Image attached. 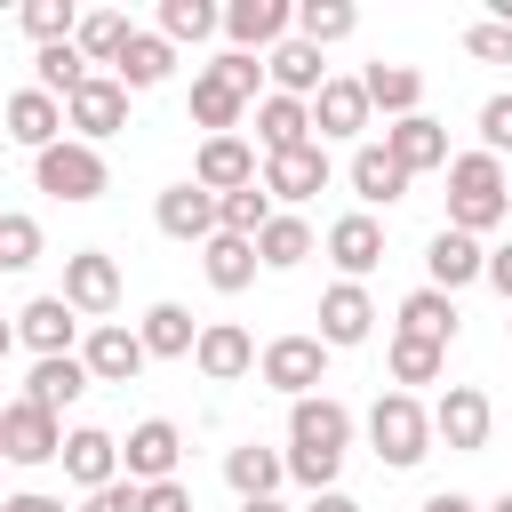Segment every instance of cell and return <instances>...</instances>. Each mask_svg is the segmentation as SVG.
Masks as SVG:
<instances>
[{
  "instance_id": "1",
  "label": "cell",
  "mask_w": 512,
  "mask_h": 512,
  "mask_svg": "<svg viewBox=\"0 0 512 512\" xmlns=\"http://www.w3.org/2000/svg\"><path fill=\"white\" fill-rule=\"evenodd\" d=\"M344 440H352V416H344V400L312 392V400H296V408H288V472H296L312 496L336 480V464H344Z\"/></svg>"
},
{
  "instance_id": "2",
  "label": "cell",
  "mask_w": 512,
  "mask_h": 512,
  "mask_svg": "<svg viewBox=\"0 0 512 512\" xmlns=\"http://www.w3.org/2000/svg\"><path fill=\"white\" fill-rule=\"evenodd\" d=\"M512 216V184L496 168V152H456L448 160V232H496Z\"/></svg>"
},
{
  "instance_id": "3",
  "label": "cell",
  "mask_w": 512,
  "mask_h": 512,
  "mask_svg": "<svg viewBox=\"0 0 512 512\" xmlns=\"http://www.w3.org/2000/svg\"><path fill=\"white\" fill-rule=\"evenodd\" d=\"M256 72H264V64H256V56H240V48H232V56H216V64L192 80V120H200L208 136H232L240 104L256 96Z\"/></svg>"
},
{
  "instance_id": "4",
  "label": "cell",
  "mask_w": 512,
  "mask_h": 512,
  "mask_svg": "<svg viewBox=\"0 0 512 512\" xmlns=\"http://www.w3.org/2000/svg\"><path fill=\"white\" fill-rule=\"evenodd\" d=\"M368 440H376V456H384L392 472L424 464V456H432V416H424V400H416V392H384V400L368 408Z\"/></svg>"
},
{
  "instance_id": "5",
  "label": "cell",
  "mask_w": 512,
  "mask_h": 512,
  "mask_svg": "<svg viewBox=\"0 0 512 512\" xmlns=\"http://www.w3.org/2000/svg\"><path fill=\"white\" fill-rule=\"evenodd\" d=\"M32 176L56 200H104V184H112L96 144H48V152H32Z\"/></svg>"
},
{
  "instance_id": "6",
  "label": "cell",
  "mask_w": 512,
  "mask_h": 512,
  "mask_svg": "<svg viewBox=\"0 0 512 512\" xmlns=\"http://www.w3.org/2000/svg\"><path fill=\"white\" fill-rule=\"evenodd\" d=\"M328 376V344L320 336H272L264 344V384L288 400H312V384Z\"/></svg>"
},
{
  "instance_id": "7",
  "label": "cell",
  "mask_w": 512,
  "mask_h": 512,
  "mask_svg": "<svg viewBox=\"0 0 512 512\" xmlns=\"http://www.w3.org/2000/svg\"><path fill=\"white\" fill-rule=\"evenodd\" d=\"M0 456H8V464H56V456H64L56 416H48V408H32V400L0 408Z\"/></svg>"
},
{
  "instance_id": "8",
  "label": "cell",
  "mask_w": 512,
  "mask_h": 512,
  "mask_svg": "<svg viewBox=\"0 0 512 512\" xmlns=\"http://www.w3.org/2000/svg\"><path fill=\"white\" fill-rule=\"evenodd\" d=\"M432 432H440L456 456H480V448H488V392H480V384H448L440 408H432Z\"/></svg>"
},
{
  "instance_id": "9",
  "label": "cell",
  "mask_w": 512,
  "mask_h": 512,
  "mask_svg": "<svg viewBox=\"0 0 512 512\" xmlns=\"http://www.w3.org/2000/svg\"><path fill=\"white\" fill-rule=\"evenodd\" d=\"M64 304H72V312H112V304H120V264H112L104 248L64 256Z\"/></svg>"
},
{
  "instance_id": "10",
  "label": "cell",
  "mask_w": 512,
  "mask_h": 512,
  "mask_svg": "<svg viewBox=\"0 0 512 512\" xmlns=\"http://www.w3.org/2000/svg\"><path fill=\"white\" fill-rule=\"evenodd\" d=\"M80 360H88V376H96V384H128V376H144V360H152V352H144V336H136V328L104 320V328L80 344Z\"/></svg>"
},
{
  "instance_id": "11",
  "label": "cell",
  "mask_w": 512,
  "mask_h": 512,
  "mask_svg": "<svg viewBox=\"0 0 512 512\" xmlns=\"http://www.w3.org/2000/svg\"><path fill=\"white\" fill-rule=\"evenodd\" d=\"M384 152H392L408 176L448 168V128H440V120H424V112H408V120H392V128H384Z\"/></svg>"
},
{
  "instance_id": "12",
  "label": "cell",
  "mask_w": 512,
  "mask_h": 512,
  "mask_svg": "<svg viewBox=\"0 0 512 512\" xmlns=\"http://www.w3.org/2000/svg\"><path fill=\"white\" fill-rule=\"evenodd\" d=\"M192 184H200V192H216V200H224V192H248V184H256V152H248L240 136H208V144H200Z\"/></svg>"
},
{
  "instance_id": "13",
  "label": "cell",
  "mask_w": 512,
  "mask_h": 512,
  "mask_svg": "<svg viewBox=\"0 0 512 512\" xmlns=\"http://www.w3.org/2000/svg\"><path fill=\"white\" fill-rule=\"evenodd\" d=\"M424 264H432V288H448V296H456L464 280H488V248H480L472 232H448V224L432 232V248H424Z\"/></svg>"
},
{
  "instance_id": "14",
  "label": "cell",
  "mask_w": 512,
  "mask_h": 512,
  "mask_svg": "<svg viewBox=\"0 0 512 512\" xmlns=\"http://www.w3.org/2000/svg\"><path fill=\"white\" fill-rule=\"evenodd\" d=\"M368 328H376L368 288H360V280H336V288L320 296V344H368Z\"/></svg>"
},
{
  "instance_id": "15",
  "label": "cell",
  "mask_w": 512,
  "mask_h": 512,
  "mask_svg": "<svg viewBox=\"0 0 512 512\" xmlns=\"http://www.w3.org/2000/svg\"><path fill=\"white\" fill-rule=\"evenodd\" d=\"M192 360H200V376H208V384H232V376H248V368H256V344H248V328L208 320V328H200V344H192Z\"/></svg>"
},
{
  "instance_id": "16",
  "label": "cell",
  "mask_w": 512,
  "mask_h": 512,
  "mask_svg": "<svg viewBox=\"0 0 512 512\" xmlns=\"http://www.w3.org/2000/svg\"><path fill=\"white\" fill-rule=\"evenodd\" d=\"M120 456H128V480H144V488H152V480H168V472H176L184 432H176L168 416H152V424H136V432H128V448H120Z\"/></svg>"
},
{
  "instance_id": "17",
  "label": "cell",
  "mask_w": 512,
  "mask_h": 512,
  "mask_svg": "<svg viewBox=\"0 0 512 512\" xmlns=\"http://www.w3.org/2000/svg\"><path fill=\"white\" fill-rule=\"evenodd\" d=\"M320 184H328V152L320 144H296V152H272L264 160V192L272 200H312Z\"/></svg>"
},
{
  "instance_id": "18",
  "label": "cell",
  "mask_w": 512,
  "mask_h": 512,
  "mask_svg": "<svg viewBox=\"0 0 512 512\" xmlns=\"http://www.w3.org/2000/svg\"><path fill=\"white\" fill-rule=\"evenodd\" d=\"M152 216L168 240H216V192H200V184H168Z\"/></svg>"
},
{
  "instance_id": "19",
  "label": "cell",
  "mask_w": 512,
  "mask_h": 512,
  "mask_svg": "<svg viewBox=\"0 0 512 512\" xmlns=\"http://www.w3.org/2000/svg\"><path fill=\"white\" fill-rule=\"evenodd\" d=\"M72 328H80V312L64 304V296H32L24 312H16V336L40 352V360H56V352H72Z\"/></svg>"
},
{
  "instance_id": "20",
  "label": "cell",
  "mask_w": 512,
  "mask_h": 512,
  "mask_svg": "<svg viewBox=\"0 0 512 512\" xmlns=\"http://www.w3.org/2000/svg\"><path fill=\"white\" fill-rule=\"evenodd\" d=\"M64 472H72L80 488H112V480H120V440L96 432V424L64 432Z\"/></svg>"
},
{
  "instance_id": "21",
  "label": "cell",
  "mask_w": 512,
  "mask_h": 512,
  "mask_svg": "<svg viewBox=\"0 0 512 512\" xmlns=\"http://www.w3.org/2000/svg\"><path fill=\"white\" fill-rule=\"evenodd\" d=\"M288 24H296V8H288V0H232V8H224V32H232V48H240V56H248V48H272Z\"/></svg>"
},
{
  "instance_id": "22",
  "label": "cell",
  "mask_w": 512,
  "mask_h": 512,
  "mask_svg": "<svg viewBox=\"0 0 512 512\" xmlns=\"http://www.w3.org/2000/svg\"><path fill=\"white\" fill-rule=\"evenodd\" d=\"M64 112H72V128L96 144V136H112V128L128 120V88H120V80H104V72H88V88H80Z\"/></svg>"
},
{
  "instance_id": "23",
  "label": "cell",
  "mask_w": 512,
  "mask_h": 512,
  "mask_svg": "<svg viewBox=\"0 0 512 512\" xmlns=\"http://www.w3.org/2000/svg\"><path fill=\"white\" fill-rule=\"evenodd\" d=\"M88 384H96V376H88V360H80V352H56V360H40V368H32V384H24V400L56 416V408H72V400H80Z\"/></svg>"
},
{
  "instance_id": "24",
  "label": "cell",
  "mask_w": 512,
  "mask_h": 512,
  "mask_svg": "<svg viewBox=\"0 0 512 512\" xmlns=\"http://www.w3.org/2000/svg\"><path fill=\"white\" fill-rule=\"evenodd\" d=\"M264 72H272V80H280V96H296V104L328 88V64H320V48H312V40H280V48L264 56Z\"/></svg>"
},
{
  "instance_id": "25",
  "label": "cell",
  "mask_w": 512,
  "mask_h": 512,
  "mask_svg": "<svg viewBox=\"0 0 512 512\" xmlns=\"http://www.w3.org/2000/svg\"><path fill=\"white\" fill-rule=\"evenodd\" d=\"M328 256H336L352 280L376 272V264H384V224H376V216H336V224H328Z\"/></svg>"
},
{
  "instance_id": "26",
  "label": "cell",
  "mask_w": 512,
  "mask_h": 512,
  "mask_svg": "<svg viewBox=\"0 0 512 512\" xmlns=\"http://www.w3.org/2000/svg\"><path fill=\"white\" fill-rule=\"evenodd\" d=\"M56 128H64V104H56V96H40V88H16V96H8V136H16V144L48 152Z\"/></svg>"
},
{
  "instance_id": "27",
  "label": "cell",
  "mask_w": 512,
  "mask_h": 512,
  "mask_svg": "<svg viewBox=\"0 0 512 512\" xmlns=\"http://www.w3.org/2000/svg\"><path fill=\"white\" fill-rule=\"evenodd\" d=\"M256 136H264V160H272V152H296V144H312V112L272 88V96L256 104Z\"/></svg>"
},
{
  "instance_id": "28",
  "label": "cell",
  "mask_w": 512,
  "mask_h": 512,
  "mask_svg": "<svg viewBox=\"0 0 512 512\" xmlns=\"http://www.w3.org/2000/svg\"><path fill=\"white\" fill-rule=\"evenodd\" d=\"M360 120H368V88L360 80H328L312 96V128L320 136H360Z\"/></svg>"
},
{
  "instance_id": "29",
  "label": "cell",
  "mask_w": 512,
  "mask_h": 512,
  "mask_svg": "<svg viewBox=\"0 0 512 512\" xmlns=\"http://www.w3.org/2000/svg\"><path fill=\"white\" fill-rule=\"evenodd\" d=\"M136 336H144V352H152V360H192V344H200V328H192V312H184V304H152Z\"/></svg>"
},
{
  "instance_id": "30",
  "label": "cell",
  "mask_w": 512,
  "mask_h": 512,
  "mask_svg": "<svg viewBox=\"0 0 512 512\" xmlns=\"http://www.w3.org/2000/svg\"><path fill=\"white\" fill-rule=\"evenodd\" d=\"M352 192L384 208V200H400V192H408V168H400L384 144H360V152H352Z\"/></svg>"
},
{
  "instance_id": "31",
  "label": "cell",
  "mask_w": 512,
  "mask_h": 512,
  "mask_svg": "<svg viewBox=\"0 0 512 512\" xmlns=\"http://www.w3.org/2000/svg\"><path fill=\"white\" fill-rule=\"evenodd\" d=\"M200 264H208V288L240 296V288L256 280V240H232V232H216V240L200 248Z\"/></svg>"
},
{
  "instance_id": "32",
  "label": "cell",
  "mask_w": 512,
  "mask_h": 512,
  "mask_svg": "<svg viewBox=\"0 0 512 512\" xmlns=\"http://www.w3.org/2000/svg\"><path fill=\"white\" fill-rule=\"evenodd\" d=\"M400 336L448 344V336H456V296H448V288H416V296L400 304Z\"/></svg>"
},
{
  "instance_id": "33",
  "label": "cell",
  "mask_w": 512,
  "mask_h": 512,
  "mask_svg": "<svg viewBox=\"0 0 512 512\" xmlns=\"http://www.w3.org/2000/svg\"><path fill=\"white\" fill-rule=\"evenodd\" d=\"M280 472H288V456H272V448H256V440L224 456V480L240 488V504H256V496H272V488H280Z\"/></svg>"
},
{
  "instance_id": "34",
  "label": "cell",
  "mask_w": 512,
  "mask_h": 512,
  "mask_svg": "<svg viewBox=\"0 0 512 512\" xmlns=\"http://www.w3.org/2000/svg\"><path fill=\"white\" fill-rule=\"evenodd\" d=\"M176 72V48L160 40V32H136L128 48H120V88H160Z\"/></svg>"
},
{
  "instance_id": "35",
  "label": "cell",
  "mask_w": 512,
  "mask_h": 512,
  "mask_svg": "<svg viewBox=\"0 0 512 512\" xmlns=\"http://www.w3.org/2000/svg\"><path fill=\"white\" fill-rule=\"evenodd\" d=\"M136 40V24L120 16V8H96V16H80V32H72V48L80 56H96V64H120V48Z\"/></svg>"
},
{
  "instance_id": "36",
  "label": "cell",
  "mask_w": 512,
  "mask_h": 512,
  "mask_svg": "<svg viewBox=\"0 0 512 512\" xmlns=\"http://www.w3.org/2000/svg\"><path fill=\"white\" fill-rule=\"evenodd\" d=\"M360 88H368V104H376V112H400V120H408V112H416V96H424V80H416L408 64H368V72H360Z\"/></svg>"
},
{
  "instance_id": "37",
  "label": "cell",
  "mask_w": 512,
  "mask_h": 512,
  "mask_svg": "<svg viewBox=\"0 0 512 512\" xmlns=\"http://www.w3.org/2000/svg\"><path fill=\"white\" fill-rule=\"evenodd\" d=\"M304 256H312V224H304V216H272V224L256 232V264L288 272V264H304Z\"/></svg>"
},
{
  "instance_id": "38",
  "label": "cell",
  "mask_w": 512,
  "mask_h": 512,
  "mask_svg": "<svg viewBox=\"0 0 512 512\" xmlns=\"http://www.w3.org/2000/svg\"><path fill=\"white\" fill-rule=\"evenodd\" d=\"M264 224H272V192H264V184H248V192H224V200H216V232L256 240Z\"/></svg>"
},
{
  "instance_id": "39",
  "label": "cell",
  "mask_w": 512,
  "mask_h": 512,
  "mask_svg": "<svg viewBox=\"0 0 512 512\" xmlns=\"http://www.w3.org/2000/svg\"><path fill=\"white\" fill-rule=\"evenodd\" d=\"M80 88H88V56H80L72 40H56V48H40V96H64V104H72Z\"/></svg>"
},
{
  "instance_id": "40",
  "label": "cell",
  "mask_w": 512,
  "mask_h": 512,
  "mask_svg": "<svg viewBox=\"0 0 512 512\" xmlns=\"http://www.w3.org/2000/svg\"><path fill=\"white\" fill-rule=\"evenodd\" d=\"M224 24V8H208V0H160V40L176 48V40H208Z\"/></svg>"
},
{
  "instance_id": "41",
  "label": "cell",
  "mask_w": 512,
  "mask_h": 512,
  "mask_svg": "<svg viewBox=\"0 0 512 512\" xmlns=\"http://www.w3.org/2000/svg\"><path fill=\"white\" fill-rule=\"evenodd\" d=\"M360 16H352V0H304L296 8V40H312V48H328V40H344Z\"/></svg>"
},
{
  "instance_id": "42",
  "label": "cell",
  "mask_w": 512,
  "mask_h": 512,
  "mask_svg": "<svg viewBox=\"0 0 512 512\" xmlns=\"http://www.w3.org/2000/svg\"><path fill=\"white\" fill-rule=\"evenodd\" d=\"M24 32H32L40 48H56V40L80 32V8H72V0H24Z\"/></svg>"
},
{
  "instance_id": "43",
  "label": "cell",
  "mask_w": 512,
  "mask_h": 512,
  "mask_svg": "<svg viewBox=\"0 0 512 512\" xmlns=\"http://www.w3.org/2000/svg\"><path fill=\"white\" fill-rule=\"evenodd\" d=\"M24 264H40V224L0 208V272H24Z\"/></svg>"
},
{
  "instance_id": "44",
  "label": "cell",
  "mask_w": 512,
  "mask_h": 512,
  "mask_svg": "<svg viewBox=\"0 0 512 512\" xmlns=\"http://www.w3.org/2000/svg\"><path fill=\"white\" fill-rule=\"evenodd\" d=\"M392 376H400V384H432V376H440V344H424V336H392Z\"/></svg>"
},
{
  "instance_id": "45",
  "label": "cell",
  "mask_w": 512,
  "mask_h": 512,
  "mask_svg": "<svg viewBox=\"0 0 512 512\" xmlns=\"http://www.w3.org/2000/svg\"><path fill=\"white\" fill-rule=\"evenodd\" d=\"M464 48H472L480 64H512V24H496V16H488V24H472V32H464Z\"/></svg>"
},
{
  "instance_id": "46",
  "label": "cell",
  "mask_w": 512,
  "mask_h": 512,
  "mask_svg": "<svg viewBox=\"0 0 512 512\" xmlns=\"http://www.w3.org/2000/svg\"><path fill=\"white\" fill-rule=\"evenodd\" d=\"M480 152H512V96L480 104Z\"/></svg>"
},
{
  "instance_id": "47",
  "label": "cell",
  "mask_w": 512,
  "mask_h": 512,
  "mask_svg": "<svg viewBox=\"0 0 512 512\" xmlns=\"http://www.w3.org/2000/svg\"><path fill=\"white\" fill-rule=\"evenodd\" d=\"M136 512H192V488H176V480H152V488H136Z\"/></svg>"
},
{
  "instance_id": "48",
  "label": "cell",
  "mask_w": 512,
  "mask_h": 512,
  "mask_svg": "<svg viewBox=\"0 0 512 512\" xmlns=\"http://www.w3.org/2000/svg\"><path fill=\"white\" fill-rule=\"evenodd\" d=\"M80 512H136V480H112V488H88Z\"/></svg>"
},
{
  "instance_id": "49",
  "label": "cell",
  "mask_w": 512,
  "mask_h": 512,
  "mask_svg": "<svg viewBox=\"0 0 512 512\" xmlns=\"http://www.w3.org/2000/svg\"><path fill=\"white\" fill-rule=\"evenodd\" d=\"M488 288L512 304V248H488Z\"/></svg>"
},
{
  "instance_id": "50",
  "label": "cell",
  "mask_w": 512,
  "mask_h": 512,
  "mask_svg": "<svg viewBox=\"0 0 512 512\" xmlns=\"http://www.w3.org/2000/svg\"><path fill=\"white\" fill-rule=\"evenodd\" d=\"M0 512H64V504H56V496H32V488H24V496H0Z\"/></svg>"
},
{
  "instance_id": "51",
  "label": "cell",
  "mask_w": 512,
  "mask_h": 512,
  "mask_svg": "<svg viewBox=\"0 0 512 512\" xmlns=\"http://www.w3.org/2000/svg\"><path fill=\"white\" fill-rule=\"evenodd\" d=\"M304 512H360V504H352V496H336V488H320V496H312Z\"/></svg>"
},
{
  "instance_id": "52",
  "label": "cell",
  "mask_w": 512,
  "mask_h": 512,
  "mask_svg": "<svg viewBox=\"0 0 512 512\" xmlns=\"http://www.w3.org/2000/svg\"><path fill=\"white\" fill-rule=\"evenodd\" d=\"M424 512H480V504H472V496H448V488H440V496H424Z\"/></svg>"
},
{
  "instance_id": "53",
  "label": "cell",
  "mask_w": 512,
  "mask_h": 512,
  "mask_svg": "<svg viewBox=\"0 0 512 512\" xmlns=\"http://www.w3.org/2000/svg\"><path fill=\"white\" fill-rule=\"evenodd\" d=\"M240 512H288V504H280V496H256V504H240Z\"/></svg>"
},
{
  "instance_id": "54",
  "label": "cell",
  "mask_w": 512,
  "mask_h": 512,
  "mask_svg": "<svg viewBox=\"0 0 512 512\" xmlns=\"http://www.w3.org/2000/svg\"><path fill=\"white\" fill-rule=\"evenodd\" d=\"M8 344H16V328H8V320H0V360H8Z\"/></svg>"
},
{
  "instance_id": "55",
  "label": "cell",
  "mask_w": 512,
  "mask_h": 512,
  "mask_svg": "<svg viewBox=\"0 0 512 512\" xmlns=\"http://www.w3.org/2000/svg\"><path fill=\"white\" fill-rule=\"evenodd\" d=\"M488 512H512V488H504V496H496V504H488Z\"/></svg>"
}]
</instances>
